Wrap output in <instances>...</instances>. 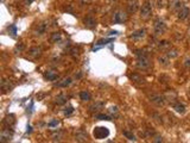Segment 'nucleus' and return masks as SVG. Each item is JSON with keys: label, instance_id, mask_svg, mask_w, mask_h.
<instances>
[{"label": "nucleus", "instance_id": "nucleus-1", "mask_svg": "<svg viewBox=\"0 0 190 143\" xmlns=\"http://www.w3.org/2000/svg\"><path fill=\"white\" fill-rule=\"evenodd\" d=\"M136 55L138 57L137 58V67L139 69L146 70V69H149L151 67V60L147 56V54L145 53V50H137Z\"/></svg>", "mask_w": 190, "mask_h": 143}, {"label": "nucleus", "instance_id": "nucleus-8", "mask_svg": "<svg viewBox=\"0 0 190 143\" xmlns=\"http://www.w3.org/2000/svg\"><path fill=\"white\" fill-rule=\"evenodd\" d=\"M48 28H49V24L46 22H42L37 25V28L35 29V35L36 36H43L44 34H46L48 31Z\"/></svg>", "mask_w": 190, "mask_h": 143}, {"label": "nucleus", "instance_id": "nucleus-2", "mask_svg": "<svg viewBox=\"0 0 190 143\" xmlns=\"http://www.w3.org/2000/svg\"><path fill=\"white\" fill-rule=\"evenodd\" d=\"M93 135L96 139H104L110 136V130L105 126H96L93 130Z\"/></svg>", "mask_w": 190, "mask_h": 143}, {"label": "nucleus", "instance_id": "nucleus-22", "mask_svg": "<svg viewBox=\"0 0 190 143\" xmlns=\"http://www.w3.org/2000/svg\"><path fill=\"white\" fill-rule=\"evenodd\" d=\"M173 110L177 112V113H179V115H184L185 113V106L183 105V104H181V103H173Z\"/></svg>", "mask_w": 190, "mask_h": 143}, {"label": "nucleus", "instance_id": "nucleus-39", "mask_svg": "<svg viewBox=\"0 0 190 143\" xmlns=\"http://www.w3.org/2000/svg\"><path fill=\"white\" fill-rule=\"evenodd\" d=\"M152 141H153V142H163L164 139H163V137H160V136H154Z\"/></svg>", "mask_w": 190, "mask_h": 143}, {"label": "nucleus", "instance_id": "nucleus-42", "mask_svg": "<svg viewBox=\"0 0 190 143\" xmlns=\"http://www.w3.org/2000/svg\"><path fill=\"white\" fill-rule=\"evenodd\" d=\"M9 29H11V31H12V36H15V35H16V26H11V28H9Z\"/></svg>", "mask_w": 190, "mask_h": 143}, {"label": "nucleus", "instance_id": "nucleus-47", "mask_svg": "<svg viewBox=\"0 0 190 143\" xmlns=\"http://www.w3.org/2000/svg\"><path fill=\"white\" fill-rule=\"evenodd\" d=\"M188 36H189V38H190V29H189V31H188Z\"/></svg>", "mask_w": 190, "mask_h": 143}, {"label": "nucleus", "instance_id": "nucleus-29", "mask_svg": "<svg viewBox=\"0 0 190 143\" xmlns=\"http://www.w3.org/2000/svg\"><path fill=\"white\" fill-rule=\"evenodd\" d=\"M80 98H81V100H83V101H88V100H90V93H89L88 91H82V92L80 93Z\"/></svg>", "mask_w": 190, "mask_h": 143}, {"label": "nucleus", "instance_id": "nucleus-44", "mask_svg": "<svg viewBox=\"0 0 190 143\" xmlns=\"http://www.w3.org/2000/svg\"><path fill=\"white\" fill-rule=\"evenodd\" d=\"M32 1H33V0H25V3H26V4H31Z\"/></svg>", "mask_w": 190, "mask_h": 143}, {"label": "nucleus", "instance_id": "nucleus-5", "mask_svg": "<svg viewBox=\"0 0 190 143\" xmlns=\"http://www.w3.org/2000/svg\"><path fill=\"white\" fill-rule=\"evenodd\" d=\"M152 16V5L150 1H145L140 9V17L143 19H149Z\"/></svg>", "mask_w": 190, "mask_h": 143}, {"label": "nucleus", "instance_id": "nucleus-16", "mask_svg": "<svg viewBox=\"0 0 190 143\" xmlns=\"http://www.w3.org/2000/svg\"><path fill=\"white\" fill-rule=\"evenodd\" d=\"M44 78L46 80H49V81H55V80L58 79V74L54 70H46L44 73Z\"/></svg>", "mask_w": 190, "mask_h": 143}, {"label": "nucleus", "instance_id": "nucleus-25", "mask_svg": "<svg viewBox=\"0 0 190 143\" xmlns=\"http://www.w3.org/2000/svg\"><path fill=\"white\" fill-rule=\"evenodd\" d=\"M11 84H10V81L9 80H6V79H3V81H1V90L4 91V93H6V92H9L10 90H11Z\"/></svg>", "mask_w": 190, "mask_h": 143}, {"label": "nucleus", "instance_id": "nucleus-11", "mask_svg": "<svg viewBox=\"0 0 190 143\" xmlns=\"http://www.w3.org/2000/svg\"><path fill=\"white\" fill-rule=\"evenodd\" d=\"M75 141L77 142H87L88 141V135L83 129H78L75 132Z\"/></svg>", "mask_w": 190, "mask_h": 143}, {"label": "nucleus", "instance_id": "nucleus-32", "mask_svg": "<svg viewBox=\"0 0 190 143\" xmlns=\"http://www.w3.org/2000/svg\"><path fill=\"white\" fill-rule=\"evenodd\" d=\"M24 49H25V44H24L23 42H20V43H18V44L16 45L15 51H16V53H22Z\"/></svg>", "mask_w": 190, "mask_h": 143}, {"label": "nucleus", "instance_id": "nucleus-26", "mask_svg": "<svg viewBox=\"0 0 190 143\" xmlns=\"http://www.w3.org/2000/svg\"><path fill=\"white\" fill-rule=\"evenodd\" d=\"M171 60L172 58H176L177 56H178V50L177 49H175V48H170L169 50H166V53H165Z\"/></svg>", "mask_w": 190, "mask_h": 143}, {"label": "nucleus", "instance_id": "nucleus-4", "mask_svg": "<svg viewBox=\"0 0 190 143\" xmlns=\"http://www.w3.org/2000/svg\"><path fill=\"white\" fill-rule=\"evenodd\" d=\"M166 29L168 28H166V24H165L164 20H162V19H156L154 20V23H153V32H154L156 36L165 34Z\"/></svg>", "mask_w": 190, "mask_h": 143}, {"label": "nucleus", "instance_id": "nucleus-18", "mask_svg": "<svg viewBox=\"0 0 190 143\" xmlns=\"http://www.w3.org/2000/svg\"><path fill=\"white\" fill-rule=\"evenodd\" d=\"M130 78H131V80H132L134 84H138V85H144V84H145V79H144L141 75L137 74V73L131 74Z\"/></svg>", "mask_w": 190, "mask_h": 143}, {"label": "nucleus", "instance_id": "nucleus-28", "mask_svg": "<svg viewBox=\"0 0 190 143\" xmlns=\"http://www.w3.org/2000/svg\"><path fill=\"white\" fill-rule=\"evenodd\" d=\"M182 6H183V4H182V1H179V0H173V3L170 5L171 10H177V11H178Z\"/></svg>", "mask_w": 190, "mask_h": 143}, {"label": "nucleus", "instance_id": "nucleus-34", "mask_svg": "<svg viewBox=\"0 0 190 143\" xmlns=\"http://www.w3.org/2000/svg\"><path fill=\"white\" fill-rule=\"evenodd\" d=\"M123 134H124V135H125V136H126V137H127V138H128L130 141H137V138H136V136H134L133 134H131L130 131H124Z\"/></svg>", "mask_w": 190, "mask_h": 143}, {"label": "nucleus", "instance_id": "nucleus-12", "mask_svg": "<svg viewBox=\"0 0 190 143\" xmlns=\"http://www.w3.org/2000/svg\"><path fill=\"white\" fill-rule=\"evenodd\" d=\"M105 107V103L101 100H95L90 106H89V111L90 112H99L100 110H102Z\"/></svg>", "mask_w": 190, "mask_h": 143}, {"label": "nucleus", "instance_id": "nucleus-37", "mask_svg": "<svg viewBox=\"0 0 190 143\" xmlns=\"http://www.w3.org/2000/svg\"><path fill=\"white\" fill-rule=\"evenodd\" d=\"M61 138H62V132H61V131L57 132V134H55V135L52 136V139H54V141H61Z\"/></svg>", "mask_w": 190, "mask_h": 143}, {"label": "nucleus", "instance_id": "nucleus-13", "mask_svg": "<svg viewBox=\"0 0 190 143\" xmlns=\"http://www.w3.org/2000/svg\"><path fill=\"white\" fill-rule=\"evenodd\" d=\"M83 24L86 28L88 29H94L95 26H96V19H95L93 16H87L84 19H83Z\"/></svg>", "mask_w": 190, "mask_h": 143}, {"label": "nucleus", "instance_id": "nucleus-9", "mask_svg": "<svg viewBox=\"0 0 190 143\" xmlns=\"http://www.w3.org/2000/svg\"><path fill=\"white\" fill-rule=\"evenodd\" d=\"M145 36H146V30L145 29H138L130 35V38L134 39V41H139V39H143Z\"/></svg>", "mask_w": 190, "mask_h": 143}, {"label": "nucleus", "instance_id": "nucleus-7", "mask_svg": "<svg viewBox=\"0 0 190 143\" xmlns=\"http://www.w3.org/2000/svg\"><path fill=\"white\" fill-rule=\"evenodd\" d=\"M12 138H13V131L10 129V126L6 129H3L1 132H0V142L1 143L10 142Z\"/></svg>", "mask_w": 190, "mask_h": 143}, {"label": "nucleus", "instance_id": "nucleus-38", "mask_svg": "<svg viewBox=\"0 0 190 143\" xmlns=\"http://www.w3.org/2000/svg\"><path fill=\"white\" fill-rule=\"evenodd\" d=\"M58 123H59V122H58L57 119H54V120H51L48 125H49L50 128H55V126H57V125H58Z\"/></svg>", "mask_w": 190, "mask_h": 143}, {"label": "nucleus", "instance_id": "nucleus-45", "mask_svg": "<svg viewBox=\"0 0 190 143\" xmlns=\"http://www.w3.org/2000/svg\"><path fill=\"white\" fill-rule=\"evenodd\" d=\"M28 132H31V126H28Z\"/></svg>", "mask_w": 190, "mask_h": 143}, {"label": "nucleus", "instance_id": "nucleus-33", "mask_svg": "<svg viewBox=\"0 0 190 143\" xmlns=\"http://www.w3.org/2000/svg\"><path fill=\"white\" fill-rule=\"evenodd\" d=\"M156 5L158 9H163L166 5V0H156Z\"/></svg>", "mask_w": 190, "mask_h": 143}, {"label": "nucleus", "instance_id": "nucleus-24", "mask_svg": "<svg viewBox=\"0 0 190 143\" xmlns=\"http://www.w3.org/2000/svg\"><path fill=\"white\" fill-rule=\"evenodd\" d=\"M164 97H165V100H168L169 103H175V100H176V93L173 92V91H171V92H168V93H165L164 94Z\"/></svg>", "mask_w": 190, "mask_h": 143}, {"label": "nucleus", "instance_id": "nucleus-20", "mask_svg": "<svg viewBox=\"0 0 190 143\" xmlns=\"http://www.w3.org/2000/svg\"><path fill=\"white\" fill-rule=\"evenodd\" d=\"M61 41H62V34L59 31L51 34V36H50V42L51 43H59Z\"/></svg>", "mask_w": 190, "mask_h": 143}, {"label": "nucleus", "instance_id": "nucleus-35", "mask_svg": "<svg viewBox=\"0 0 190 143\" xmlns=\"http://www.w3.org/2000/svg\"><path fill=\"white\" fill-rule=\"evenodd\" d=\"M112 41H113L112 38H111V39H100V41L96 43V45H99V47H101V45H106L108 42H112ZM99 47H98V48H99Z\"/></svg>", "mask_w": 190, "mask_h": 143}, {"label": "nucleus", "instance_id": "nucleus-23", "mask_svg": "<svg viewBox=\"0 0 190 143\" xmlns=\"http://www.w3.org/2000/svg\"><path fill=\"white\" fill-rule=\"evenodd\" d=\"M15 123H16V117H15V115H9V116H6L5 119H4V124H6L7 126H12Z\"/></svg>", "mask_w": 190, "mask_h": 143}, {"label": "nucleus", "instance_id": "nucleus-41", "mask_svg": "<svg viewBox=\"0 0 190 143\" xmlns=\"http://www.w3.org/2000/svg\"><path fill=\"white\" fill-rule=\"evenodd\" d=\"M78 1H80L81 5H87V4H89L90 0H78Z\"/></svg>", "mask_w": 190, "mask_h": 143}, {"label": "nucleus", "instance_id": "nucleus-10", "mask_svg": "<svg viewBox=\"0 0 190 143\" xmlns=\"http://www.w3.org/2000/svg\"><path fill=\"white\" fill-rule=\"evenodd\" d=\"M139 9L138 0H127V11L128 13H136Z\"/></svg>", "mask_w": 190, "mask_h": 143}, {"label": "nucleus", "instance_id": "nucleus-15", "mask_svg": "<svg viewBox=\"0 0 190 143\" xmlns=\"http://www.w3.org/2000/svg\"><path fill=\"white\" fill-rule=\"evenodd\" d=\"M28 54H29V56L31 58H37V57H39L42 55V48L41 47H32V48L29 49Z\"/></svg>", "mask_w": 190, "mask_h": 143}, {"label": "nucleus", "instance_id": "nucleus-17", "mask_svg": "<svg viewBox=\"0 0 190 143\" xmlns=\"http://www.w3.org/2000/svg\"><path fill=\"white\" fill-rule=\"evenodd\" d=\"M170 48H172V47H171V42H169V41H166V39H163V41H159V42H158V49H159V50L166 51V50H169Z\"/></svg>", "mask_w": 190, "mask_h": 143}, {"label": "nucleus", "instance_id": "nucleus-19", "mask_svg": "<svg viewBox=\"0 0 190 143\" xmlns=\"http://www.w3.org/2000/svg\"><path fill=\"white\" fill-rule=\"evenodd\" d=\"M170 57L166 55V54H164V55H162V56H159L158 57V62H159V64L162 66V67H168L169 64H170Z\"/></svg>", "mask_w": 190, "mask_h": 143}, {"label": "nucleus", "instance_id": "nucleus-43", "mask_svg": "<svg viewBox=\"0 0 190 143\" xmlns=\"http://www.w3.org/2000/svg\"><path fill=\"white\" fill-rule=\"evenodd\" d=\"M118 34V31H111L110 32V35H117Z\"/></svg>", "mask_w": 190, "mask_h": 143}, {"label": "nucleus", "instance_id": "nucleus-31", "mask_svg": "<svg viewBox=\"0 0 190 143\" xmlns=\"http://www.w3.org/2000/svg\"><path fill=\"white\" fill-rule=\"evenodd\" d=\"M98 119H100V120H110L111 119V116H108V115H104V113H98L96 116Z\"/></svg>", "mask_w": 190, "mask_h": 143}, {"label": "nucleus", "instance_id": "nucleus-14", "mask_svg": "<svg viewBox=\"0 0 190 143\" xmlns=\"http://www.w3.org/2000/svg\"><path fill=\"white\" fill-rule=\"evenodd\" d=\"M189 15H190V10H189L188 7H185V6H182V7L177 11V17H178V19H181V20L186 19Z\"/></svg>", "mask_w": 190, "mask_h": 143}, {"label": "nucleus", "instance_id": "nucleus-40", "mask_svg": "<svg viewBox=\"0 0 190 143\" xmlns=\"http://www.w3.org/2000/svg\"><path fill=\"white\" fill-rule=\"evenodd\" d=\"M184 66H185L186 68H190V57H188V58L184 60Z\"/></svg>", "mask_w": 190, "mask_h": 143}, {"label": "nucleus", "instance_id": "nucleus-27", "mask_svg": "<svg viewBox=\"0 0 190 143\" xmlns=\"http://www.w3.org/2000/svg\"><path fill=\"white\" fill-rule=\"evenodd\" d=\"M71 82H73V79H71V78H65V79H63L61 82H58V84H57V86H58V87L64 88V87H68Z\"/></svg>", "mask_w": 190, "mask_h": 143}, {"label": "nucleus", "instance_id": "nucleus-3", "mask_svg": "<svg viewBox=\"0 0 190 143\" xmlns=\"http://www.w3.org/2000/svg\"><path fill=\"white\" fill-rule=\"evenodd\" d=\"M127 19H128V15L124 10H118L113 15V22L115 24H124L127 22Z\"/></svg>", "mask_w": 190, "mask_h": 143}, {"label": "nucleus", "instance_id": "nucleus-6", "mask_svg": "<svg viewBox=\"0 0 190 143\" xmlns=\"http://www.w3.org/2000/svg\"><path fill=\"white\" fill-rule=\"evenodd\" d=\"M149 100L153 104V105H156V106H158V107H162V106H164L165 105V97L164 96H160V94H150L149 96Z\"/></svg>", "mask_w": 190, "mask_h": 143}, {"label": "nucleus", "instance_id": "nucleus-21", "mask_svg": "<svg viewBox=\"0 0 190 143\" xmlns=\"http://www.w3.org/2000/svg\"><path fill=\"white\" fill-rule=\"evenodd\" d=\"M67 100H68V97H67V94H64V93H59V94L55 98V103H56V104H58V105H63V104H65V103H67Z\"/></svg>", "mask_w": 190, "mask_h": 143}, {"label": "nucleus", "instance_id": "nucleus-30", "mask_svg": "<svg viewBox=\"0 0 190 143\" xmlns=\"http://www.w3.org/2000/svg\"><path fill=\"white\" fill-rule=\"evenodd\" d=\"M108 112H110V115L111 116H118L119 115V109L117 107V106H112V107H110L108 109Z\"/></svg>", "mask_w": 190, "mask_h": 143}, {"label": "nucleus", "instance_id": "nucleus-36", "mask_svg": "<svg viewBox=\"0 0 190 143\" xmlns=\"http://www.w3.org/2000/svg\"><path fill=\"white\" fill-rule=\"evenodd\" d=\"M63 112H64V115H65V116H69V115H71V113L74 112V107H73V106H68V107H65V109H64V111H63Z\"/></svg>", "mask_w": 190, "mask_h": 143}, {"label": "nucleus", "instance_id": "nucleus-46", "mask_svg": "<svg viewBox=\"0 0 190 143\" xmlns=\"http://www.w3.org/2000/svg\"><path fill=\"white\" fill-rule=\"evenodd\" d=\"M188 96H189V97H190V87H189V88H188Z\"/></svg>", "mask_w": 190, "mask_h": 143}]
</instances>
